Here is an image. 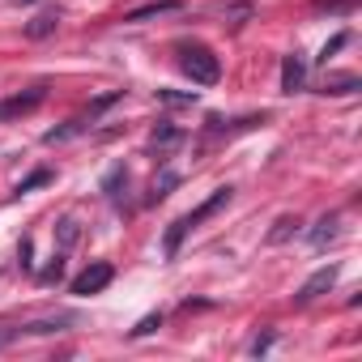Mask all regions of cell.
I'll use <instances>...</instances> for the list:
<instances>
[{"instance_id": "6da1fadb", "label": "cell", "mask_w": 362, "mask_h": 362, "mask_svg": "<svg viewBox=\"0 0 362 362\" xmlns=\"http://www.w3.org/2000/svg\"><path fill=\"white\" fill-rule=\"evenodd\" d=\"M175 56H179V69L192 77V86H218L222 64H218V56H214L205 43H179Z\"/></svg>"}, {"instance_id": "7a4b0ae2", "label": "cell", "mask_w": 362, "mask_h": 362, "mask_svg": "<svg viewBox=\"0 0 362 362\" xmlns=\"http://www.w3.org/2000/svg\"><path fill=\"white\" fill-rule=\"evenodd\" d=\"M111 277H115V269L107 264V260H94L90 269H81L73 281H69V290L77 294V298H90V294H98V290H107L111 286Z\"/></svg>"}, {"instance_id": "3957f363", "label": "cell", "mask_w": 362, "mask_h": 362, "mask_svg": "<svg viewBox=\"0 0 362 362\" xmlns=\"http://www.w3.org/2000/svg\"><path fill=\"white\" fill-rule=\"evenodd\" d=\"M337 273H341L337 264H324V269H315V273H311V277H307V281L298 286V294H294V303L303 307V303H315L320 294H328V290L337 286Z\"/></svg>"}, {"instance_id": "277c9868", "label": "cell", "mask_w": 362, "mask_h": 362, "mask_svg": "<svg viewBox=\"0 0 362 362\" xmlns=\"http://www.w3.org/2000/svg\"><path fill=\"white\" fill-rule=\"evenodd\" d=\"M43 98H47V86H30L26 94L0 98V124H5V119H18V115H30V111H35Z\"/></svg>"}, {"instance_id": "5b68a950", "label": "cell", "mask_w": 362, "mask_h": 362, "mask_svg": "<svg viewBox=\"0 0 362 362\" xmlns=\"http://www.w3.org/2000/svg\"><path fill=\"white\" fill-rule=\"evenodd\" d=\"M230 197H235V188H230V184H222V188H214V197H209V201H201V205H197L192 214H184V222H188V226L197 230V226H201L205 218H214L218 209H226V205H230Z\"/></svg>"}, {"instance_id": "8992f818", "label": "cell", "mask_w": 362, "mask_h": 362, "mask_svg": "<svg viewBox=\"0 0 362 362\" xmlns=\"http://www.w3.org/2000/svg\"><path fill=\"white\" fill-rule=\"evenodd\" d=\"M303 81H307V64H303V56L294 52V56L281 60V94H298Z\"/></svg>"}, {"instance_id": "52a82bcc", "label": "cell", "mask_w": 362, "mask_h": 362, "mask_svg": "<svg viewBox=\"0 0 362 362\" xmlns=\"http://www.w3.org/2000/svg\"><path fill=\"white\" fill-rule=\"evenodd\" d=\"M192 235V226L184 222V218H175L170 226H166V239H162V252H166V260H175L179 256V247H184V239Z\"/></svg>"}, {"instance_id": "ba28073f", "label": "cell", "mask_w": 362, "mask_h": 362, "mask_svg": "<svg viewBox=\"0 0 362 362\" xmlns=\"http://www.w3.org/2000/svg\"><path fill=\"white\" fill-rule=\"evenodd\" d=\"M124 188H128V166L124 162H115L111 170H107V179H103V192H107V201H124Z\"/></svg>"}, {"instance_id": "9c48e42d", "label": "cell", "mask_w": 362, "mask_h": 362, "mask_svg": "<svg viewBox=\"0 0 362 362\" xmlns=\"http://www.w3.org/2000/svg\"><path fill=\"white\" fill-rule=\"evenodd\" d=\"M337 235H341V214H324L311 230V247H328Z\"/></svg>"}, {"instance_id": "30bf717a", "label": "cell", "mask_w": 362, "mask_h": 362, "mask_svg": "<svg viewBox=\"0 0 362 362\" xmlns=\"http://www.w3.org/2000/svg\"><path fill=\"white\" fill-rule=\"evenodd\" d=\"M69 324H77V315L73 311H60V315H47V320H30V324H22V332H64Z\"/></svg>"}, {"instance_id": "8fae6325", "label": "cell", "mask_w": 362, "mask_h": 362, "mask_svg": "<svg viewBox=\"0 0 362 362\" xmlns=\"http://www.w3.org/2000/svg\"><path fill=\"white\" fill-rule=\"evenodd\" d=\"M184 141V128H175V124H153V132H149V149H170V145H179Z\"/></svg>"}, {"instance_id": "7c38bea8", "label": "cell", "mask_w": 362, "mask_h": 362, "mask_svg": "<svg viewBox=\"0 0 362 362\" xmlns=\"http://www.w3.org/2000/svg\"><path fill=\"white\" fill-rule=\"evenodd\" d=\"M86 128H90L86 119H69V124H60V128H47V132H43V145H64V141L81 136Z\"/></svg>"}, {"instance_id": "4fadbf2b", "label": "cell", "mask_w": 362, "mask_h": 362, "mask_svg": "<svg viewBox=\"0 0 362 362\" xmlns=\"http://www.w3.org/2000/svg\"><path fill=\"white\" fill-rule=\"evenodd\" d=\"M175 188H179V175H175V170H162V175L153 179V188H149L145 205H158V201H166V197H170Z\"/></svg>"}, {"instance_id": "5bb4252c", "label": "cell", "mask_w": 362, "mask_h": 362, "mask_svg": "<svg viewBox=\"0 0 362 362\" xmlns=\"http://www.w3.org/2000/svg\"><path fill=\"white\" fill-rule=\"evenodd\" d=\"M298 226H303V218H298V214L277 218V222H273V230H269V243H273V247H277V243H286L290 235H298Z\"/></svg>"}, {"instance_id": "9a60e30c", "label": "cell", "mask_w": 362, "mask_h": 362, "mask_svg": "<svg viewBox=\"0 0 362 362\" xmlns=\"http://www.w3.org/2000/svg\"><path fill=\"white\" fill-rule=\"evenodd\" d=\"M179 9V0H153V5H141V9H132L124 22H145V18H158V13H175Z\"/></svg>"}, {"instance_id": "2e32d148", "label": "cell", "mask_w": 362, "mask_h": 362, "mask_svg": "<svg viewBox=\"0 0 362 362\" xmlns=\"http://www.w3.org/2000/svg\"><path fill=\"white\" fill-rule=\"evenodd\" d=\"M56 26H60V18L47 9V13H39L35 22H26V39H47V35H56Z\"/></svg>"}, {"instance_id": "e0dca14e", "label": "cell", "mask_w": 362, "mask_h": 362, "mask_svg": "<svg viewBox=\"0 0 362 362\" xmlns=\"http://www.w3.org/2000/svg\"><path fill=\"white\" fill-rule=\"evenodd\" d=\"M52 179H56V170L52 166H39V170H30L26 179H22V184L13 188L18 197H26V192H35V188H43V184H52Z\"/></svg>"}, {"instance_id": "ac0fdd59", "label": "cell", "mask_w": 362, "mask_h": 362, "mask_svg": "<svg viewBox=\"0 0 362 362\" xmlns=\"http://www.w3.org/2000/svg\"><path fill=\"white\" fill-rule=\"evenodd\" d=\"M354 90H362V81L354 73H341V77H328L324 81V94H354Z\"/></svg>"}, {"instance_id": "d6986e66", "label": "cell", "mask_w": 362, "mask_h": 362, "mask_svg": "<svg viewBox=\"0 0 362 362\" xmlns=\"http://www.w3.org/2000/svg\"><path fill=\"white\" fill-rule=\"evenodd\" d=\"M158 103H170V107H192V103H197V90H158Z\"/></svg>"}, {"instance_id": "ffe728a7", "label": "cell", "mask_w": 362, "mask_h": 362, "mask_svg": "<svg viewBox=\"0 0 362 362\" xmlns=\"http://www.w3.org/2000/svg\"><path fill=\"white\" fill-rule=\"evenodd\" d=\"M345 43H349V30H341V35H332V39H328L324 47H320V56H315V64H328V60H332V56H337V52H341Z\"/></svg>"}, {"instance_id": "44dd1931", "label": "cell", "mask_w": 362, "mask_h": 362, "mask_svg": "<svg viewBox=\"0 0 362 362\" xmlns=\"http://www.w3.org/2000/svg\"><path fill=\"white\" fill-rule=\"evenodd\" d=\"M60 277H64V252H56V256H52V264L39 273V281H43V286H56Z\"/></svg>"}, {"instance_id": "7402d4cb", "label": "cell", "mask_w": 362, "mask_h": 362, "mask_svg": "<svg viewBox=\"0 0 362 362\" xmlns=\"http://www.w3.org/2000/svg\"><path fill=\"white\" fill-rule=\"evenodd\" d=\"M56 230H60V247H73V243H77V235H81V230H77V222H73V218H64V222H60V226H56Z\"/></svg>"}, {"instance_id": "603a6c76", "label": "cell", "mask_w": 362, "mask_h": 362, "mask_svg": "<svg viewBox=\"0 0 362 362\" xmlns=\"http://www.w3.org/2000/svg\"><path fill=\"white\" fill-rule=\"evenodd\" d=\"M162 328V311H153V315H145L136 328H132V337H149V332H158Z\"/></svg>"}, {"instance_id": "cb8c5ba5", "label": "cell", "mask_w": 362, "mask_h": 362, "mask_svg": "<svg viewBox=\"0 0 362 362\" xmlns=\"http://www.w3.org/2000/svg\"><path fill=\"white\" fill-rule=\"evenodd\" d=\"M358 0H315V9L320 13H345V9H354Z\"/></svg>"}, {"instance_id": "d4e9b609", "label": "cell", "mask_w": 362, "mask_h": 362, "mask_svg": "<svg viewBox=\"0 0 362 362\" xmlns=\"http://www.w3.org/2000/svg\"><path fill=\"white\" fill-rule=\"evenodd\" d=\"M273 341H277V332H264V337H256V341H252V354H256V358H260V354H269V349H273Z\"/></svg>"}, {"instance_id": "484cf974", "label": "cell", "mask_w": 362, "mask_h": 362, "mask_svg": "<svg viewBox=\"0 0 362 362\" xmlns=\"http://www.w3.org/2000/svg\"><path fill=\"white\" fill-rule=\"evenodd\" d=\"M22 337V328H5V324H0V349H5L9 341H18Z\"/></svg>"}, {"instance_id": "4316f807", "label": "cell", "mask_w": 362, "mask_h": 362, "mask_svg": "<svg viewBox=\"0 0 362 362\" xmlns=\"http://www.w3.org/2000/svg\"><path fill=\"white\" fill-rule=\"evenodd\" d=\"M18 256H22V269H35V260H30V239H22V247H18Z\"/></svg>"}, {"instance_id": "83f0119b", "label": "cell", "mask_w": 362, "mask_h": 362, "mask_svg": "<svg viewBox=\"0 0 362 362\" xmlns=\"http://www.w3.org/2000/svg\"><path fill=\"white\" fill-rule=\"evenodd\" d=\"M26 5H30V0H26Z\"/></svg>"}]
</instances>
